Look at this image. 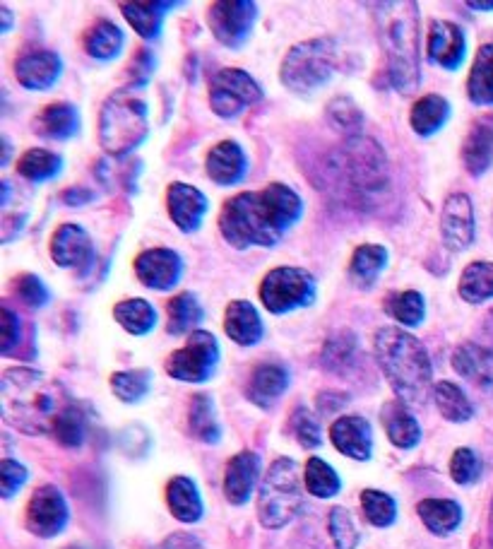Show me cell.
Masks as SVG:
<instances>
[{
	"label": "cell",
	"instance_id": "obj_1",
	"mask_svg": "<svg viewBox=\"0 0 493 549\" xmlns=\"http://www.w3.org/2000/svg\"><path fill=\"white\" fill-rule=\"evenodd\" d=\"M304 217V200L287 183H270L224 203L219 212L222 239L236 251L272 249Z\"/></svg>",
	"mask_w": 493,
	"mask_h": 549
},
{
	"label": "cell",
	"instance_id": "obj_2",
	"mask_svg": "<svg viewBox=\"0 0 493 549\" xmlns=\"http://www.w3.org/2000/svg\"><path fill=\"white\" fill-rule=\"evenodd\" d=\"M61 381L41 374L37 369L15 366L0 379V410L3 419L17 432L56 436L61 424L77 410Z\"/></svg>",
	"mask_w": 493,
	"mask_h": 549
},
{
	"label": "cell",
	"instance_id": "obj_3",
	"mask_svg": "<svg viewBox=\"0 0 493 549\" xmlns=\"http://www.w3.org/2000/svg\"><path fill=\"white\" fill-rule=\"evenodd\" d=\"M380 49L388 61L390 85L400 94H414L421 82L419 5L414 0L371 3Z\"/></svg>",
	"mask_w": 493,
	"mask_h": 549
},
{
	"label": "cell",
	"instance_id": "obj_4",
	"mask_svg": "<svg viewBox=\"0 0 493 549\" xmlns=\"http://www.w3.org/2000/svg\"><path fill=\"white\" fill-rule=\"evenodd\" d=\"M376 359L397 400L405 405L426 403L431 393L433 366L426 347L405 328L385 326L373 340Z\"/></svg>",
	"mask_w": 493,
	"mask_h": 549
},
{
	"label": "cell",
	"instance_id": "obj_5",
	"mask_svg": "<svg viewBox=\"0 0 493 549\" xmlns=\"http://www.w3.org/2000/svg\"><path fill=\"white\" fill-rule=\"evenodd\" d=\"M337 179L356 208H373L390 191V169L383 147L366 135H352L337 152Z\"/></svg>",
	"mask_w": 493,
	"mask_h": 549
},
{
	"label": "cell",
	"instance_id": "obj_6",
	"mask_svg": "<svg viewBox=\"0 0 493 549\" xmlns=\"http://www.w3.org/2000/svg\"><path fill=\"white\" fill-rule=\"evenodd\" d=\"M150 135V111L140 90L126 87L106 99L99 114V145L111 157H126Z\"/></svg>",
	"mask_w": 493,
	"mask_h": 549
},
{
	"label": "cell",
	"instance_id": "obj_7",
	"mask_svg": "<svg viewBox=\"0 0 493 549\" xmlns=\"http://www.w3.org/2000/svg\"><path fill=\"white\" fill-rule=\"evenodd\" d=\"M337 41L320 37L291 46L279 68V80L289 92L313 94L330 82L337 70Z\"/></svg>",
	"mask_w": 493,
	"mask_h": 549
},
{
	"label": "cell",
	"instance_id": "obj_8",
	"mask_svg": "<svg viewBox=\"0 0 493 549\" xmlns=\"http://www.w3.org/2000/svg\"><path fill=\"white\" fill-rule=\"evenodd\" d=\"M304 509V489L299 465L291 458H277L267 470L258 494V518L267 530L289 525Z\"/></svg>",
	"mask_w": 493,
	"mask_h": 549
},
{
	"label": "cell",
	"instance_id": "obj_9",
	"mask_svg": "<svg viewBox=\"0 0 493 549\" xmlns=\"http://www.w3.org/2000/svg\"><path fill=\"white\" fill-rule=\"evenodd\" d=\"M318 282L308 270L291 268V265H282V268L270 270L263 277L260 285V301L270 314H291L311 306L316 301Z\"/></svg>",
	"mask_w": 493,
	"mask_h": 549
},
{
	"label": "cell",
	"instance_id": "obj_10",
	"mask_svg": "<svg viewBox=\"0 0 493 549\" xmlns=\"http://www.w3.org/2000/svg\"><path fill=\"white\" fill-rule=\"evenodd\" d=\"M219 357H222V352H219L215 335L207 330H195V333H190L186 347H181L166 359L164 369L176 381L205 383L217 371Z\"/></svg>",
	"mask_w": 493,
	"mask_h": 549
},
{
	"label": "cell",
	"instance_id": "obj_11",
	"mask_svg": "<svg viewBox=\"0 0 493 549\" xmlns=\"http://www.w3.org/2000/svg\"><path fill=\"white\" fill-rule=\"evenodd\" d=\"M263 99V87L246 70L222 68L210 78V106L219 118L241 116Z\"/></svg>",
	"mask_w": 493,
	"mask_h": 549
},
{
	"label": "cell",
	"instance_id": "obj_12",
	"mask_svg": "<svg viewBox=\"0 0 493 549\" xmlns=\"http://www.w3.org/2000/svg\"><path fill=\"white\" fill-rule=\"evenodd\" d=\"M212 34L227 49H241L258 22V5L251 0H219L207 13Z\"/></svg>",
	"mask_w": 493,
	"mask_h": 549
},
{
	"label": "cell",
	"instance_id": "obj_13",
	"mask_svg": "<svg viewBox=\"0 0 493 549\" xmlns=\"http://www.w3.org/2000/svg\"><path fill=\"white\" fill-rule=\"evenodd\" d=\"M70 509L68 501H65L63 492L53 484H46V487H39L37 492L32 494L27 504V530L32 535L44 537H56L63 533L65 525H68Z\"/></svg>",
	"mask_w": 493,
	"mask_h": 549
},
{
	"label": "cell",
	"instance_id": "obj_14",
	"mask_svg": "<svg viewBox=\"0 0 493 549\" xmlns=\"http://www.w3.org/2000/svg\"><path fill=\"white\" fill-rule=\"evenodd\" d=\"M477 222H474V205L467 193H453L445 198L441 212V239L443 246L453 253L467 251L474 244Z\"/></svg>",
	"mask_w": 493,
	"mask_h": 549
},
{
	"label": "cell",
	"instance_id": "obj_15",
	"mask_svg": "<svg viewBox=\"0 0 493 549\" xmlns=\"http://www.w3.org/2000/svg\"><path fill=\"white\" fill-rule=\"evenodd\" d=\"M135 275L140 285L154 292H169L183 277V258L174 249H147L135 258Z\"/></svg>",
	"mask_w": 493,
	"mask_h": 549
},
{
	"label": "cell",
	"instance_id": "obj_16",
	"mask_svg": "<svg viewBox=\"0 0 493 549\" xmlns=\"http://www.w3.org/2000/svg\"><path fill=\"white\" fill-rule=\"evenodd\" d=\"M426 56L433 66L450 70H460L467 56V37L462 27L448 20H433L429 27V41H426Z\"/></svg>",
	"mask_w": 493,
	"mask_h": 549
},
{
	"label": "cell",
	"instance_id": "obj_17",
	"mask_svg": "<svg viewBox=\"0 0 493 549\" xmlns=\"http://www.w3.org/2000/svg\"><path fill=\"white\" fill-rule=\"evenodd\" d=\"M166 208H169L171 222H174L183 234H193L203 227L210 203H207V196L200 188L176 181L171 183L169 191H166Z\"/></svg>",
	"mask_w": 493,
	"mask_h": 549
},
{
	"label": "cell",
	"instance_id": "obj_18",
	"mask_svg": "<svg viewBox=\"0 0 493 549\" xmlns=\"http://www.w3.org/2000/svg\"><path fill=\"white\" fill-rule=\"evenodd\" d=\"M63 75V61L53 51L22 53L15 61V78L29 92L51 90Z\"/></svg>",
	"mask_w": 493,
	"mask_h": 549
},
{
	"label": "cell",
	"instance_id": "obj_19",
	"mask_svg": "<svg viewBox=\"0 0 493 549\" xmlns=\"http://www.w3.org/2000/svg\"><path fill=\"white\" fill-rule=\"evenodd\" d=\"M330 441L342 456L354 460H371L373 456V432L371 424L359 415H344L335 419L330 427Z\"/></svg>",
	"mask_w": 493,
	"mask_h": 549
},
{
	"label": "cell",
	"instance_id": "obj_20",
	"mask_svg": "<svg viewBox=\"0 0 493 549\" xmlns=\"http://www.w3.org/2000/svg\"><path fill=\"white\" fill-rule=\"evenodd\" d=\"M260 477V456L253 451H241L227 463L224 470V497L229 504H248Z\"/></svg>",
	"mask_w": 493,
	"mask_h": 549
},
{
	"label": "cell",
	"instance_id": "obj_21",
	"mask_svg": "<svg viewBox=\"0 0 493 549\" xmlns=\"http://www.w3.org/2000/svg\"><path fill=\"white\" fill-rule=\"evenodd\" d=\"M51 261L61 268H80L94 258L92 239L80 224H63L51 236Z\"/></svg>",
	"mask_w": 493,
	"mask_h": 549
},
{
	"label": "cell",
	"instance_id": "obj_22",
	"mask_svg": "<svg viewBox=\"0 0 493 549\" xmlns=\"http://www.w3.org/2000/svg\"><path fill=\"white\" fill-rule=\"evenodd\" d=\"M207 176L217 183V186H236L243 181L248 171V157L243 147L234 140H222L207 152L205 159Z\"/></svg>",
	"mask_w": 493,
	"mask_h": 549
},
{
	"label": "cell",
	"instance_id": "obj_23",
	"mask_svg": "<svg viewBox=\"0 0 493 549\" xmlns=\"http://www.w3.org/2000/svg\"><path fill=\"white\" fill-rule=\"evenodd\" d=\"M291 376L287 371V366L275 364V362H263L253 369L251 379H248V388L246 395L253 405L263 407H272L282 398L284 391L289 388Z\"/></svg>",
	"mask_w": 493,
	"mask_h": 549
},
{
	"label": "cell",
	"instance_id": "obj_24",
	"mask_svg": "<svg viewBox=\"0 0 493 549\" xmlns=\"http://www.w3.org/2000/svg\"><path fill=\"white\" fill-rule=\"evenodd\" d=\"M224 333L229 335L231 342H236L241 347H253L263 340V318H260L258 309H255L251 301H231L227 306V314H224Z\"/></svg>",
	"mask_w": 493,
	"mask_h": 549
},
{
	"label": "cell",
	"instance_id": "obj_25",
	"mask_svg": "<svg viewBox=\"0 0 493 549\" xmlns=\"http://www.w3.org/2000/svg\"><path fill=\"white\" fill-rule=\"evenodd\" d=\"M32 131L49 140H70L80 133V111L68 102H53L39 111Z\"/></svg>",
	"mask_w": 493,
	"mask_h": 549
},
{
	"label": "cell",
	"instance_id": "obj_26",
	"mask_svg": "<svg viewBox=\"0 0 493 549\" xmlns=\"http://www.w3.org/2000/svg\"><path fill=\"white\" fill-rule=\"evenodd\" d=\"M462 162L472 176L486 174L493 162V116L477 118L462 145Z\"/></svg>",
	"mask_w": 493,
	"mask_h": 549
},
{
	"label": "cell",
	"instance_id": "obj_27",
	"mask_svg": "<svg viewBox=\"0 0 493 549\" xmlns=\"http://www.w3.org/2000/svg\"><path fill=\"white\" fill-rule=\"evenodd\" d=\"M380 419H383L385 434H388L390 444L409 451V448L419 446L421 441V427L417 417L407 410V405L402 400H390L380 410Z\"/></svg>",
	"mask_w": 493,
	"mask_h": 549
},
{
	"label": "cell",
	"instance_id": "obj_28",
	"mask_svg": "<svg viewBox=\"0 0 493 549\" xmlns=\"http://www.w3.org/2000/svg\"><path fill=\"white\" fill-rule=\"evenodd\" d=\"M453 369L474 386L493 388V354L477 342H465L453 352Z\"/></svg>",
	"mask_w": 493,
	"mask_h": 549
},
{
	"label": "cell",
	"instance_id": "obj_29",
	"mask_svg": "<svg viewBox=\"0 0 493 549\" xmlns=\"http://www.w3.org/2000/svg\"><path fill=\"white\" fill-rule=\"evenodd\" d=\"M178 3H166V0H154V3H121V13L128 25L140 34L142 39H157L162 34L164 20Z\"/></svg>",
	"mask_w": 493,
	"mask_h": 549
},
{
	"label": "cell",
	"instance_id": "obj_30",
	"mask_svg": "<svg viewBox=\"0 0 493 549\" xmlns=\"http://www.w3.org/2000/svg\"><path fill=\"white\" fill-rule=\"evenodd\" d=\"M166 504H169L171 513H174L176 521L181 523H198L200 518H203V499H200L198 492V484H195L190 477L178 475L174 480L169 482V487H166Z\"/></svg>",
	"mask_w": 493,
	"mask_h": 549
},
{
	"label": "cell",
	"instance_id": "obj_31",
	"mask_svg": "<svg viewBox=\"0 0 493 549\" xmlns=\"http://www.w3.org/2000/svg\"><path fill=\"white\" fill-rule=\"evenodd\" d=\"M82 46L94 61H116L121 56L123 46H126V34L123 29L111 20H97L92 27L85 32V39H82Z\"/></svg>",
	"mask_w": 493,
	"mask_h": 549
},
{
	"label": "cell",
	"instance_id": "obj_32",
	"mask_svg": "<svg viewBox=\"0 0 493 549\" xmlns=\"http://www.w3.org/2000/svg\"><path fill=\"white\" fill-rule=\"evenodd\" d=\"M390 261V253L380 244H364L354 251L349 263V280L359 289H371L385 273Z\"/></svg>",
	"mask_w": 493,
	"mask_h": 549
},
{
	"label": "cell",
	"instance_id": "obj_33",
	"mask_svg": "<svg viewBox=\"0 0 493 549\" xmlns=\"http://www.w3.org/2000/svg\"><path fill=\"white\" fill-rule=\"evenodd\" d=\"M450 118V102L441 94H424L417 99L412 106V114H409V123H412V131L421 135V138H431L448 123Z\"/></svg>",
	"mask_w": 493,
	"mask_h": 549
},
{
	"label": "cell",
	"instance_id": "obj_34",
	"mask_svg": "<svg viewBox=\"0 0 493 549\" xmlns=\"http://www.w3.org/2000/svg\"><path fill=\"white\" fill-rule=\"evenodd\" d=\"M419 518L433 535H450L460 528L462 506L453 499H424L417 506Z\"/></svg>",
	"mask_w": 493,
	"mask_h": 549
},
{
	"label": "cell",
	"instance_id": "obj_35",
	"mask_svg": "<svg viewBox=\"0 0 493 549\" xmlns=\"http://www.w3.org/2000/svg\"><path fill=\"white\" fill-rule=\"evenodd\" d=\"M467 97L477 106H493V44H484L477 51L469 70Z\"/></svg>",
	"mask_w": 493,
	"mask_h": 549
},
{
	"label": "cell",
	"instance_id": "obj_36",
	"mask_svg": "<svg viewBox=\"0 0 493 549\" xmlns=\"http://www.w3.org/2000/svg\"><path fill=\"white\" fill-rule=\"evenodd\" d=\"M116 323L130 335H150L157 328V309L147 299H123L114 306Z\"/></svg>",
	"mask_w": 493,
	"mask_h": 549
},
{
	"label": "cell",
	"instance_id": "obj_37",
	"mask_svg": "<svg viewBox=\"0 0 493 549\" xmlns=\"http://www.w3.org/2000/svg\"><path fill=\"white\" fill-rule=\"evenodd\" d=\"M166 314H169V326H166V330H169L171 335L195 333V328H198L205 318L203 304H200L198 297L190 292L176 294V297L166 304Z\"/></svg>",
	"mask_w": 493,
	"mask_h": 549
},
{
	"label": "cell",
	"instance_id": "obj_38",
	"mask_svg": "<svg viewBox=\"0 0 493 549\" xmlns=\"http://www.w3.org/2000/svg\"><path fill=\"white\" fill-rule=\"evenodd\" d=\"M188 429L190 434L198 441H203V444H219V439H222V427H219L217 422L215 403H212L210 395L200 393L193 398L188 412Z\"/></svg>",
	"mask_w": 493,
	"mask_h": 549
},
{
	"label": "cell",
	"instance_id": "obj_39",
	"mask_svg": "<svg viewBox=\"0 0 493 549\" xmlns=\"http://www.w3.org/2000/svg\"><path fill=\"white\" fill-rule=\"evenodd\" d=\"M433 400H436L438 412L448 419V422L462 424L474 417V405L467 398L465 391L453 381H438L433 386Z\"/></svg>",
	"mask_w": 493,
	"mask_h": 549
},
{
	"label": "cell",
	"instance_id": "obj_40",
	"mask_svg": "<svg viewBox=\"0 0 493 549\" xmlns=\"http://www.w3.org/2000/svg\"><path fill=\"white\" fill-rule=\"evenodd\" d=\"M61 171H63V157L51 150H41V147H32V150H27L25 155L20 157V162H17V174L32 183H44V181L56 179V176H61Z\"/></svg>",
	"mask_w": 493,
	"mask_h": 549
},
{
	"label": "cell",
	"instance_id": "obj_41",
	"mask_svg": "<svg viewBox=\"0 0 493 549\" xmlns=\"http://www.w3.org/2000/svg\"><path fill=\"white\" fill-rule=\"evenodd\" d=\"M460 297L467 304H484L493 299V263L489 261H474L465 268L460 277Z\"/></svg>",
	"mask_w": 493,
	"mask_h": 549
},
{
	"label": "cell",
	"instance_id": "obj_42",
	"mask_svg": "<svg viewBox=\"0 0 493 549\" xmlns=\"http://www.w3.org/2000/svg\"><path fill=\"white\" fill-rule=\"evenodd\" d=\"M385 311H388V316L395 318L402 328H417L426 318V299L417 289L395 292L385 299Z\"/></svg>",
	"mask_w": 493,
	"mask_h": 549
},
{
	"label": "cell",
	"instance_id": "obj_43",
	"mask_svg": "<svg viewBox=\"0 0 493 549\" xmlns=\"http://www.w3.org/2000/svg\"><path fill=\"white\" fill-rule=\"evenodd\" d=\"M306 489L311 497L332 499L340 494V475L323 458H308L306 463Z\"/></svg>",
	"mask_w": 493,
	"mask_h": 549
},
{
	"label": "cell",
	"instance_id": "obj_44",
	"mask_svg": "<svg viewBox=\"0 0 493 549\" xmlns=\"http://www.w3.org/2000/svg\"><path fill=\"white\" fill-rule=\"evenodd\" d=\"M152 388V371L147 369H130V371H116L111 376V391L118 400L133 405L140 403Z\"/></svg>",
	"mask_w": 493,
	"mask_h": 549
},
{
	"label": "cell",
	"instance_id": "obj_45",
	"mask_svg": "<svg viewBox=\"0 0 493 549\" xmlns=\"http://www.w3.org/2000/svg\"><path fill=\"white\" fill-rule=\"evenodd\" d=\"M361 509H364L366 521L376 528H390L397 521V504L390 494L378 492V489H364L361 492Z\"/></svg>",
	"mask_w": 493,
	"mask_h": 549
},
{
	"label": "cell",
	"instance_id": "obj_46",
	"mask_svg": "<svg viewBox=\"0 0 493 549\" xmlns=\"http://www.w3.org/2000/svg\"><path fill=\"white\" fill-rule=\"evenodd\" d=\"M356 338L352 333H337L335 338L325 340L323 366L330 371H347L354 364Z\"/></svg>",
	"mask_w": 493,
	"mask_h": 549
},
{
	"label": "cell",
	"instance_id": "obj_47",
	"mask_svg": "<svg viewBox=\"0 0 493 549\" xmlns=\"http://www.w3.org/2000/svg\"><path fill=\"white\" fill-rule=\"evenodd\" d=\"M330 123L337 128V131L352 135H361V126H364V116H361V109L356 106L349 97H337L332 99L328 106Z\"/></svg>",
	"mask_w": 493,
	"mask_h": 549
},
{
	"label": "cell",
	"instance_id": "obj_48",
	"mask_svg": "<svg viewBox=\"0 0 493 549\" xmlns=\"http://www.w3.org/2000/svg\"><path fill=\"white\" fill-rule=\"evenodd\" d=\"M328 528L337 549H354L359 545V528H356L352 513L342 509V506H335V509L330 511Z\"/></svg>",
	"mask_w": 493,
	"mask_h": 549
},
{
	"label": "cell",
	"instance_id": "obj_49",
	"mask_svg": "<svg viewBox=\"0 0 493 549\" xmlns=\"http://www.w3.org/2000/svg\"><path fill=\"white\" fill-rule=\"evenodd\" d=\"M481 458L472 448H457L453 453V460H450V477L462 487L467 484H474L481 477Z\"/></svg>",
	"mask_w": 493,
	"mask_h": 549
},
{
	"label": "cell",
	"instance_id": "obj_50",
	"mask_svg": "<svg viewBox=\"0 0 493 549\" xmlns=\"http://www.w3.org/2000/svg\"><path fill=\"white\" fill-rule=\"evenodd\" d=\"M291 429H294V436L299 439V444L308 448V451L323 444L320 422L311 410H306V407H299V410L294 412V417H291Z\"/></svg>",
	"mask_w": 493,
	"mask_h": 549
},
{
	"label": "cell",
	"instance_id": "obj_51",
	"mask_svg": "<svg viewBox=\"0 0 493 549\" xmlns=\"http://www.w3.org/2000/svg\"><path fill=\"white\" fill-rule=\"evenodd\" d=\"M15 294L17 299L22 301V304H27L29 309H44L46 304H49L51 294L49 289H46L44 280H39L37 275L25 273L20 275L15 280Z\"/></svg>",
	"mask_w": 493,
	"mask_h": 549
},
{
	"label": "cell",
	"instance_id": "obj_52",
	"mask_svg": "<svg viewBox=\"0 0 493 549\" xmlns=\"http://www.w3.org/2000/svg\"><path fill=\"white\" fill-rule=\"evenodd\" d=\"M29 472L22 463H17V460L5 458L3 463H0V494H3V499H13L17 492H20L22 487H25Z\"/></svg>",
	"mask_w": 493,
	"mask_h": 549
},
{
	"label": "cell",
	"instance_id": "obj_53",
	"mask_svg": "<svg viewBox=\"0 0 493 549\" xmlns=\"http://www.w3.org/2000/svg\"><path fill=\"white\" fill-rule=\"evenodd\" d=\"M0 321H3V342H0V354L10 357L22 340V323H20V316H17L8 304L0 306Z\"/></svg>",
	"mask_w": 493,
	"mask_h": 549
},
{
	"label": "cell",
	"instance_id": "obj_54",
	"mask_svg": "<svg viewBox=\"0 0 493 549\" xmlns=\"http://www.w3.org/2000/svg\"><path fill=\"white\" fill-rule=\"evenodd\" d=\"M128 73H130L128 75V78H130V87H133V90H140V87H145L147 82H150L152 73H154V58H152V53L147 51V49L138 51V56L133 58V66H130Z\"/></svg>",
	"mask_w": 493,
	"mask_h": 549
},
{
	"label": "cell",
	"instance_id": "obj_55",
	"mask_svg": "<svg viewBox=\"0 0 493 549\" xmlns=\"http://www.w3.org/2000/svg\"><path fill=\"white\" fill-rule=\"evenodd\" d=\"M162 549H205V547L198 537H193L188 533H174V535L166 537Z\"/></svg>",
	"mask_w": 493,
	"mask_h": 549
},
{
	"label": "cell",
	"instance_id": "obj_56",
	"mask_svg": "<svg viewBox=\"0 0 493 549\" xmlns=\"http://www.w3.org/2000/svg\"><path fill=\"white\" fill-rule=\"evenodd\" d=\"M63 200L68 205H73V208H80V205L89 203V200H94V193L85 191V188H68V191L63 193Z\"/></svg>",
	"mask_w": 493,
	"mask_h": 549
},
{
	"label": "cell",
	"instance_id": "obj_57",
	"mask_svg": "<svg viewBox=\"0 0 493 549\" xmlns=\"http://www.w3.org/2000/svg\"><path fill=\"white\" fill-rule=\"evenodd\" d=\"M0 17H3V34H8L10 27H13V13L3 5V8H0Z\"/></svg>",
	"mask_w": 493,
	"mask_h": 549
},
{
	"label": "cell",
	"instance_id": "obj_58",
	"mask_svg": "<svg viewBox=\"0 0 493 549\" xmlns=\"http://www.w3.org/2000/svg\"><path fill=\"white\" fill-rule=\"evenodd\" d=\"M469 10H479V13H491L493 10V0L491 3H467Z\"/></svg>",
	"mask_w": 493,
	"mask_h": 549
},
{
	"label": "cell",
	"instance_id": "obj_59",
	"mask_svg": "<svg viewBox=\"0 0 493 549\" xmlns=\"http://www.w3.org/2000/svg\"><path fill=\"white\" fill-rule=\"evenodd\" d=\"M3 164H8V159H10V143H8V138H3Z\"/></svg>",
	"mask_w": 493,
	"mask_h": 549
},
{
	"label": "cell",
	"instance_id": "obj_60",
	"mask_svg": "<svg viewBox=\"0 0 493 549\" xmlns=\"http://www.w3.org/2000/svg\"><path fill=\"white\" fill-rule=\"evenodd\" d=\"M489 537H491V547H493V499H491V511H489Z\"/></svg>",
	"mask_w": 493,
	"mask_h": 549
},
{
	"label": "cell",
	"instance_id": "obj_61",
	"mask_svg": "<svg viewBox=\"0 0 493 549\" xmlns=\"http://www.w3.org/2000/svg\"><path fill=\"white\" fill-rule=\"evenodd\" d=\"M70 549H77V547H70Z\"/></svg>",
	"mask_w": 493,
	"mask_h": 549
}]
</instances>
